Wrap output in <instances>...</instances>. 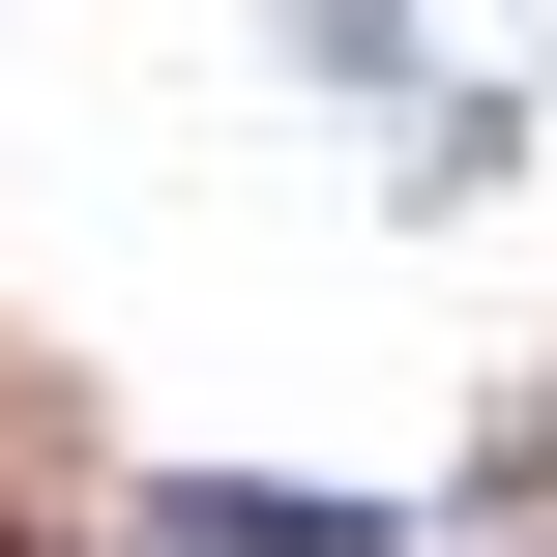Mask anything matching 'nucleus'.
Instances as JSON below:
<instances>
[{"label":"nucleus","instance_id":"obj_1","mask_svg":"<svg viewBox=\"0 0 557 557\" xmlns=\"http://www.w3.org/2000/svg\"><path fill=\"white\" fill-rule=\"evenodd\" d=\"M147 557H411V529H382V499H294V470H176Z\"/></svg>","mask_w":557,"mask_h":557},{"label":"nucleus","instance_id":"obj_2","mask_svg":"<svg viewBox=\"0 0 557 557\" xmlns=\"http://www.w3.org/2000/svg\"><path fill=\"white\" fill-rule=\"evenodd\" d=\"M264 29H294L323 88H411V0H264Z\"/></svg>","mask_w":557,"mask_h":557}]
</instances>
